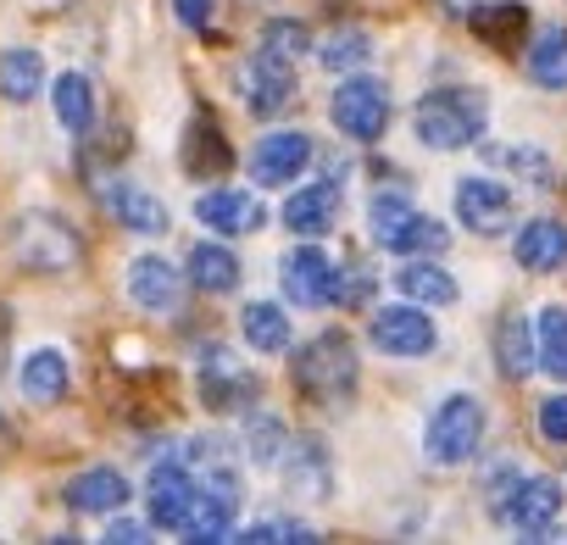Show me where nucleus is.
<instances>
[{"label":"nucleus","mask_w":567,"mask_h":545,"mask_svg":"<svg viewBox=\"0 0 567 545\" xmlns=\"http://www.w3.org/2000/svg\"><path fill=\"white\" fill-rule=\"evenodd\" d=\"M195 490H200V479L189 467H178V462L151 467V523L178 534L184 517H189V506H195Z\"/></svg>","instance_id":"ddd939ff"},{"label":"nucleus","mask_w":567,"mask_h":545,"mask_svg":"<svg viewBox=\"0 0 567 545\" xmlns=\"http://www.w3.org/2000/svg\"><path fill=\"white\" fill-rule=\"evenodd\" d=\"M406 217H412V200H406L401 189H379V195L368 200V223H373L379 245H384V239H390V234H395V228H401Z\"/></svg>","instance_id":"2f4dec72"},{"label":"nucleus","mask_w":567,"mask_h":545,"mask_svg":"<svg viewBox=\"0 0 567 545\" xmlns=\"http://www.w3.org/2000/svg\"><path fill=\"white\" fill-rule=\"evenodd\" d=\"M151 528H156V523H128V517H123V523H112V528H106V539H112V545H123V539L134 545V539H145Z\"/></svg>","instance_id":"58836bf2"},{"label":"nucleus","mask_w":567,"mask_h":545,"mask_svg":"<svg viewBox=\"0 0 567 545\" xmlns=\"http://www.w3.org/2000/svg\"><path fill=\"white\" fill-rule=\"evenodd\" d=\"M478 440H484V407H478L473 395H445V401L434 407L429 429H423V451H429V462H440V467L467 462V456L478 451Z\"/></svg>","instance_id":"7ed1b4c3"},{"label":"nucleus","mask_w":567,"mask_h":545,"mask_svg":"<svg viewBox=\"0 0 567 545\" xmlns=\"http://www.w3.org/2000/svg\"><path fill=\"white\" fill-rule=\"evenodd\" d=\"M290 490L301 495V501H312V495H323L329 490V456H323V445L318 440H301L296 451H290Z\"/></svg>","instance_id":"c85d7f7f"},{"label":"nucleus","mask_w":567,"mask_h":545,"mask_svg":"<svg viewBox=\"0 0 567 545\" xmlns=\"http://www.w3.org/2000/svg\"><path fill=\"white\" fill-rule=\"evenodd\" d=\"M200 401L212 407V412H223V407H239V401H250V373L234 362V357H223V351H212V362L200 368Z\"/></svg>","instance_id":"aec40b11"},{"label":"nucleus","mask_w":567,"mask_h":545,"mask_svg":"<svg viewBox=\"0 0 567 545\" xmlns=\"http://www.w3.org/2000/svg\"><path fill=\"white\" fill-rule=\"evenodd\" d=\"M12 245H18V261L23 267H40V272H56V267H73L79 261V234L62 217H51V212L18 217Z\"/></svg>","instance_id":"20e7f679"},{"label":"nucleus","mask_w":567,"mask_h":545,"mask_svg":"<svg viewBox=\"0 0 567 545\" xmlns=\"http://www.w3.org/2000/svg\"><path fill=\"white\" fill-rule=\"evenodd\" d=\"M318 56H323V68L346 73V68H357V62L368 56V40H362L357 29H340V34H329V40L318 45Z\"/></svg>","instance_id":"72a5a7b5"},{"label":"nucleus","mask_w":567,"mask_h":545,"mask_svg":"<svg viewBox=\"0 0 567 545\" xmlns=\"http://www.w3.org/2000/svg\"><path fill=\"white\" fill-rule=\"evenodd\" d=\"M195 217H200L212 234H256V228L267 223L261 200L245 195V189H206V195L195 200Z\"/></svg>","instance_id":"4468645a"},{"label":"nucleus","mask_w":567,"mask_h":545,"mask_svg":"<svg viewBox=\"0 0 567 545\" xmlns=\"http://www.w3.org/2000/svg\"><path fill=\"white\" fill-rule=\"evenodd\" d=\"M245 440H250V456H256V462H278V445H284V429H278V418H272V412H261V418H250V429H245Z\"/></svg>","instance_id":"c9c22d12"},{"label":"nucleus","mask_w":567,"mask_h":545,"mask_svg":"<svg viewBox=\"0 0 567 545\" xmlns=\"http://www.w3.org/2000/svg\"><path fill=\"white\" fill-rule=\"evenodd\" d=\"M534 335H539V368L550 379H567V307H545Z\"/></svg>","instance_id":"c756f323"},{"label":"nucleus","mask_w":567,"mask_h":545,"mask_svg":"<svg viewBox=\"0 0 567 545\" xmlns=\"http://www.w3.org/2000/svg\"><path fill=\"white\" fill-rule=\"evenodd\" d=\"M173 12L184 29H206L212 23V0H173Z\"/></svg>","instance_id":"4c0bfd02"},{"label":"nucleus","mask_w":567,"mask_h":545,"mask_svg":"<svg viewBox=\"0 0 567 545\" xmlns=\"http://www.w3.org/2000/svg\"><path fill=\"white\" fill-rule=\"evenodd\" d=\"M528 79L539 90H567V29H550L528 51Z\"/></svg>","instance_id":"cd10ccee"},{"label":"nucleus","mask_w":567,"mask_h":545,"mask_svg":"<svg viewBox=\"0 0 567 545\" xmlns=\"http://www.w3.org/2000/svg\"><path fill=\"white\" fill-rule=\"evenodd\" d=\"M106 206H112V217H117L123 228H134V234H162V228H167V206H162L156 195L134 189V184H117Z\"/></svg>","instance_id":"393cba45"},{"label":"nucleus","mask_w":567,"mask_h":545,"mask_svg":"<svg viewBox=\"0 0 567 545\" xmlns=\"http://www.w3.org/2000/svg\"><path fill=\"white\" fill-rule=\"evenodd\" d=\"M189 279H195V290H206V296H234L239 290V256L228 250V245H195L189 250Z\"/></svg>","instance_id":"6ab92c4d"},{"label":"nucleus","mask_w":567,"mask_h":545,"mask_svg":"<svg viewBox=\"0 0 567 545\" xmlns=\"http://www.w3.org/2000/svg\"><path fill=\"white\" fill-rule=\"evenodd\" d=\"M523 23H528V18H523L517 7H489V12H473V34H478V40H495L501 51H512V45L523 40Z\"/></svg>","instance_id":"7c9ffc66"},{"label":"nucleus","mask_w":567,"mask_h":545,"mask_svg":"<svg viewBox=\"0 0 567 545\" xmlns=\"http://www.w3.org/2000/svg\"><path fill=\"white\" fill-rule=\"evenodd\" d=\"M296 390L301 395H312V401H340V395H351V384H357V351H351V340L346 335H318L312 346H301V357H296Z\"/></svg>","instance_id":"f03ea898"},{"label":"nucleus","mask_w":567,"mask_h":545,"mask_svg":"<svg viewBox=\"0 0 567 545\" xmlns=\"http://www.w3.org/2000/svg\"><path fill=\"white\" fill-rule=\"evenodd\" d=\"M334 123L351 140H379L390 128V90L379 79H346L334 90Z\"/></svg>","instance_id":"6e6552de"},{"label":"nucleus","mask_w":567,"mask_h":545,"mask_svg":"<svg viewBox=\"0 0 567 545\" xmlns=\"http://www.w3.org/2000/svg\"><path fill=\"white\" fill-rule=\"evenodd\" d=\"M484 123H489V106L467 84H445V90L423 95L417 112H412L417 140L434 145V151H467V145H478L484 140Z\"/></svg>","instance_id":"f257e3e1"},{"label":"nucleus","mask_w":567,"mask_h":545,"mask_svg":"<svg viewBox=\"0 0 567 545\" xmlns=\"http://www.w3.org/2000/svg\"><path fill=\"white\" fill-rule=\"evenodd\" d=\"M539 434L550 445H567V390L550 395V401H539Z\"/></svg>","instance_id":"e433bc0d"},{"label":"nucleus","mask_w":567,"mask_h":545,"mask_svg":"<svg viewBox=\"0 0 567 545\" xmlns=\"http://www.w3.org/2000/svg\"><path fill=\"white\" fill-rule=\"evenodd\" d=\"M312 167V140L307 134H296V128H284V134H267V140H256V151H250V178L256 184H290V178H301Z\"/></svg>","instance_id":"9d476101"},{"label":"nucleus","mask_w":567,"mask_h":545,"mask_svg":"<svg viewBox=\"0 0 567 545\" xmlns=\"http://www.w3.org/2000/svg\"><path fill=\"white\" fill-rule=\"evenodd\" d=\"M239 329H245V346L261 351V357H284V351H290V318H284L272 301H250L239 312Z\"/></svg>","instance_id":"412c9836"},{"label":"nucleus","mask_w":567,"mask_h":545,"mask_svg":"<svg viewBox=\"0 0 567 545\" xmlns=\"http://www.w3.org/2000/svg\"><path fill=\"white\" fill-rule=\"evenodd\" d=\"M456 217L473 234H506L512 228V189H501L495 178H462L456 184Z\"/></svg>","instance_id":"f8f14e48"},{"label":"nucleus","mask_w":567,"mask_h":545,"mask_svg":"<svg viewBox=\"0 0 567 545\" xmlns=\"http://www.w3.org/2000/svg\"><path fill=\"white\" fill-rule=\"evenodd\" d=\"M334 217H340V189L334 184H307V189H296L290 200H284V228H296L301 239L329 234Z\"/></svg>","instance_id":"f3484780"},{"label":"nucleus","mask_w":567,"mask_h":545,"mask_svg":"<svg viewBox=\"0 0 567 545\" xmlns=\"http://www.w3.org/2000/svg\"><path fill=\"white\" fill-rule=\"evenodd\" d=\"M278 279H284V296H290L296 307H334V285H340V272L334 261L318 250V245H296L290 256L278 261Z\"/></svg>","instance_id":"423d86ee"},{"label":"nucleus","mask_w":567,"mask_h":545,"mask_svg":"<svg viewBox=\"0 0 567 545\" xmlns=\"http://www.w3.org/2000/svg\"><path fill=\"white\" fill-rule=\"evenodd\" d=\"M128 495H134V484L117 473V467H84L73 484H68V506L73 512H123L128 506Z\"/></svg>","instance_id":"dca6fc26"},{"label":"nucleus","mask_w":567,"mask_h":545,"mask_svg":"<svg viewBox=\"0 0 567 545\" xmlns=\"http://www.w3.org/2000/svg\"><path fill=\"white\" fill-rule=\"evenodd\" d=\"M45 84V56L40 51H0V95L29 106Z\"/></svg>","instance_id":"b1692460"},{"label":"nucleus","mask_w":567,"mask_h":545,"mask_svg":"<svg viewBox=\"0 0 567 545\" xmlns=\"http://www.w3.org/2000/svg\"><path fill=\"white\" fill-rule=\"evenodd\" d=\"M451 245V228L440 223V217H423V212H412L390 239H384V250H395V256H440Z\"/></svg>","instance_id":"bb28decb"},{"label":"nucleus","mask_w":567,"mask_h":545,"mask_svg":"<svg viewBox=\"0 0 567 545\" xmlns=\"http://www.w3.org/2000/svg\"><path fill=\"white\" fill-rule=\"evenodd\" d=\"M495 512L512 534H550L556 517H561V484L556 479H517L495 501Z\"/></svg>","instance_id":"39448f33"},{"label":"nucleus","mask_w":567,"mask_h":545,"mask_svg":"<svg viewBox=\"0 0 567 545\" xmlns=\"http://www.w3.org/2000/svg\"><path fill=\"white\" fill-rule=\"evenodd\" d=\"M239 539H318V528L312 523H301V517H261V523H250Z\"/></svg>","instance_id":"f704fd0d"},{"label":"nucleus","mask_w":567,"mask_h":545,"mask_svg":"<svg viewBox=\"0 0 567 545\" xmlns=\"http://www.w3.org/2000/svg\"><path fill=\"white\" fill-rule=\"evenodd\" d=\"M368 340H373L384 357H429V351L440 346L434 323H429L417 307H384V312L373 318Z\"/></svg>","instance_id":"9b49d317"},{"label":"nucleus","mask_w":567,"mask_h":545,"mask_svg":"<svg viewBox=\"0 0 567 545\" xmlns=\"http://www.w3.org/2000/svg\"><path fill=\"white\" fill-rule=\"evenodd\" d=\"M534 346H539L534 323H528L523 312H506V318H501V335H495V362H501V373H506V379H528Z\"/></svg>","instance_id":"4be33fe9"},{"label":"nucleus","mask_w":567,"mask_h":545,"mask_svg":"<svg viewBox=\"0 0 567 545\" xmlns=\"http://www.w3.org/2000/svg\"><path fill=\"white\" fill-rule=\"evenodd\" d=\"M51 95H56V123L68 134H90L95 128V84L84 73H62Z\"/></svg>","instance_id":"5701e85b"},{"label":"nucleus","mask_w":567,"mask_h":545,"mask_svg":"<svg viewBox=\"0 0 567 545\" xmlns=\"http://www.w3.org/2000/svg\"><path fill=\"white\" fill-rule=\"evenodd\" d=\"M512 256H517L528 272H556V267H567V223H556V217L523 223L517 239H512Z\"/></svg>","instance_id":"2eb2a0df"},{"label":"nucleus","mask_w":567,"mask_h":545,"mask_svg":"<svg viewBox=\"0 0 567 545\" xmlns=\"http://www.w3.org/2000/svg\"><path fill=\"white\" fill-rule=\"evenodd\" d=\"M18 390L34 407H56L68 395V357L62 351H29L18 368Z\"/></svg>","instance_id":"a211bd4d"},{"label":"nucleus","mask_w":567,"mask_h":545,"mask_svg":"<svg viewBox=\"0 0 567 545\" xmlns=\"http://www.w3.org/2000/svg\"><path fill=\"white\" fill-rule=\"evenodd\" d=\"M128 301H134L140 312H156V318L178 312V307H184L178 267H173L167 256H134V261H128Z\"/></svg>","instance_id":"1a4fd4ad"},{"label":"nucleus","mask_w":567,"mask_h":545,"mask_svg":"<svg viewBox=\"0 0 567 545\" xmlns=\"http://www.w3.org/2000/svg\"><path fill=\"white\" fill-rule=\"evenodd\" d=\"M239 95H245V106L256 117H278L284 106H290V95H296V62H284V56L256 45V56L239 68Z\"/></svg>","instance_id":"0eeeda50"},{"label":"nucleus","mask_w":567,"mask_h":545,"mask_svg":"<svg viewBox=\"0 0 567 545\" xmlns=\"http://www.w3.org/2000/svg\"><path fill=\"white\" fill-rule=\"evenodd\" d=\"M395 290H401L406 301H417V307H451V301H456V279H451V272H440L434 261H412V267H401Z\"/></svg>","instance_id":"a878e982"},{"label":"nucleus","mask_w":567,"mask_h":545,"mask_svg":"<svg viewBox=\"0 0 567 545\" xmlns=\"http://www.w3.org/2000/svg\"><path fill=\"white\" fill-rule=\"evenodd\" d=\"M307 29L301 23H290V18H278V23H267V34H261V51H272V56H284V62H296L301 68V56H307Z\"/></svg>","instance_id":"473e14b6"}]
</instances>
